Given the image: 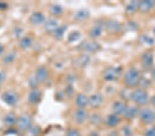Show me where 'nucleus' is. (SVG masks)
Here are the masks:
<instances>
[{"label":"nucleus","mask_w":155,"mask_h":136,"mask_svg":"<svg viewBox=\"0 0 155 136\" xmlns=\"http://www.w3.org/2000/svg\"><path fill=\"white\" fill-rule=\"evenodd\" d=\"M141 79L139 71L134 68H130L124 76V83L127 89L134 88L138 86Z\"/></svg>","instance_id":"nucleus-1"},{"label":"nucleus","mask_w":155,"mask_h":136,"mask_svg":"<svg viewBox=\"0 0 155 136\" xmlns=\"http://www.w3.org/2000/svg\"><path fill=\"white\" fill-rule=\"evenodd\" d=\"M130 100L137 105L143 106L148 103L149 96L147 92L144 89H135L131 91Z\"/></svg>","instance_id":"nucleus-2"},{"label":"nucleus","mask_w":155,"mask_h":136,"mask_svg":"<svg viewBox=\"0 0 155 136\" xmlns=\"http://www.w3.org/2000/svg\"><path fill=\"white\" fill-rule=\"evenodd\" d=\"M122 71H123V68L121 67H108L104 70L103 77L104 80L107 81H117L121 77Z\"/></svg>","instance_id":"nucleus-3"},{"label":"nucleus","mask_w":155,"mask_h":136,"mask_svg":"<svg viewBox=\"0 0 155 136\" xmlns=\"http://www.w3.org/2000/svg\"><path fill=\"white\" fill-rule=\"evenodd\" d=\"M139 117L144 125H152L155 122V111L148 108L143 109L139 111Z\"/></svg>","instance_id":"nucleus-4"},{"label":"nucleus","mask_w":155,"mask_h":136,"mask_svg":"<svg viewBox=\"0 0 155 136\" xmlns=\"http://www.w3.org/2000/svg\"><path fill=\"white\" fill-rule=\"evenodd\" d=\"M17 126L21 131H28L32 126V119L28 114H23L17 118Z\"/></svg>","instance_id":"nucleus-5"},{"label":"nucleus","mask_w":155,"mask_h":136,"mask_svg":"<svg viewBox=\"0 0 155 136\" xmlns=\"http://www.w3.org/2000/svg\"><path fill=\"white\" fill-rule=\"evenodd\" d=\"M2 100L8 106H15L18 103L19 96L14 91H6L2 93Z\"/></svg>","instance_id":"nucleus-6"},{"label":"nucleus","mask_w":155,"mask_h":136,"mask_svg":"<svg viewBox=\"0 0 155 136\" xmlns=\"http://www.w3.org/2000/svg\"><path fill=\"white\" fill-rule=\"evenodd\" d=\"M78 48L81 50L88 52H95L99 50L101 46L97 42L94 41L85 40L79 44Z\"/></svg>","instance_id":"nucleus-7"},{"label":"nucleus","mask_w":155,"mask_h":136,"mask_svg":"<svg viewBox=\"0 0 155 136\" xmlns=\"http://www.w3.org/2000/svg\"><path fill=\"white\" fill-rule=\"evenodd\" d=\"M106 30L110 34H116L121 30L122 26L121 24L114 19H109L105 23Z\"/></svg>","instance_id":"nucleus-8"},{"label":"nucleus","mask_w":155,"mask_h":136,"mask_svg":"<svg viewBox=\"0 0 155 136\" xmlns=\"http://www.w3.org/2000/svg\"><path fill=\"white\" fill-rule=\"evenodd\" d=\"M154 56L151 52H146L141 56V63L146 70H150L153 65Z\"/></svg>","instance_id":"nucleus-9"},{"label":"nucleus","mask_w":155,"mask_h":136,"mask_svg":"<svg viewBox=\"0 0 155 136\" xmlns=\"http://www.w3.org/2000/svg\"><path fill=\"white\" fill-rule=\"evenodd\" d=\"M88 115H87V111L84 109L79 108L78 109L75 111L74 113V121L79 125H82L88 119Z\"/></svg>","instance_id":"nucleus-10"},{"label":"nucleus","mask_w":155,"mask_h":136,"mask_svg":"<svg viewBox=\"0 0 155 136\" xmlns=\"http://www.w3.org/2000/svg\"><path fill=\"white\" fill-rule=\"evenodd\" d=\"M104 102V97L101 93H97L95 94L92 95L89 98V103L88 105L91 106L92 108L97 109L99 108L100 106L102 105Z\"/></svg>","instance_id":"nucleus-11"},{"label":"nucleus","mask_w":155,"mask_h":136,"mask_svg":"<svg viewBox=\"0 0 155 136\" xmlns=\"http://www.w3.org/2000/svg\"><path fill=\"white\" fill-rule=\"evenodd\" d=\"M155 6L154 0H143L139 3V11L142 13H146L151 11Z\"/></svg>","instance_id":"nucleus-12"},{"label":"nucleus","mask_w":155,"mask_h":136,"mask_svg":"<svg viewBox=\"0 0 155 136\" xmlns=\"http://www.w3.org/2000/svg\"><path fill=\"white\" fill-rule=\"evenodd\" d=\"M139 108L137 107H127L123 114L124 119L127 121L134 120L137 116L139 115Z\"/></svg>","instance_id":"nucleus-13"},{"label":"nucleus","mask_w":155,"mask_h":136,"mask_svg":"<svg viewBox=\"0 0 155 136\" xmlns=\"http://www.w3.org/2000/svg\"><path fill=\"white\" fill-rule=\"evenodd\" d=\"M48 71L45 67H39L35 72V78L38 83H43L48 78Z\"/></svg>","instance_id":"nucleus-14"},{"label":"nucleus","mask_w":155,"mask_h":136,"mask_svg":"<svg viewBox=\"0 0 155 136\" xmlns=\"http://www.w3.org/2000/svg\"><path fill=\"white\" fill-rule=\"evenodd\" d=\"M58 27V21L54 19H49L45 21L44 24L45 31L48 33H53Z\"/></svg>","instance_id":"nucleus-15"},{"label":"nucleus","mask_w":155,"mask_h":136,"mask_svg":"<svg viewBox=\"0 0 155 136\" xmlns=\"http://www.w3.org/2000/svg\"><path fill=\"white\" fill-rule=\"evenodd\" d=\"M120 121H121V119H120L119 116L112 113V114H110L107 116L105 122L108 127L114 128L118 126Z\"/></svg>","instance_id":"nucleus-16"},{"label":"nucleus","mask_w":155,"mask_h":136,"mask_svg":"<svg viewBox=\"0 0 155 136\" xmlns=\"http://www.w3.org/2000/svg\"><path fill=\"white\" fill-rule=\"evenodd\" d=\"M127 107V106L122 101H116L112 105V111L114 114L117 115H123Z\"/></svg>","instance_id":"nucleus-17"},{"label":"nucleus","mask_w":155,"mask_h":136,"mask_svg":"<svg viewBox=\"0 0 155 136\" xmlns=\"http://www.w3.org/2000/svg\"><path fill=\"white\" fill-rule=\"evenodd\" d=\"M30 21L33 25L41 24L45 22V16L43 13L40 12H35L32 14V15L30 17Z\"/></svg>","instance_id":"nucleus-18"},{"label":"nucleus","mask_w":155,"mask_h":136,"mask_svg":"<svg viewBox=\"0 0 155 136\" xmlns=\"http://www.w3.org/2000/svg\"><path fill=\"white\" fill-rule=\"evenodd\" d=\"M17 118L16 117L15 114L13 113H8L6 115L4 116L3 119H2V122L3 124L6 126V127H12L17 124Z\"/></svg>","instance_id":"nucleus-19"},{"label":"nucleus","mask_w":155,"mask_h":136,"mask_svg":"<svg viewBox=\"0 0 155 136\" xmlns=\"http://www.w3.org/2000/svg\"><path fill=\"white\" fill-rule=\"evenodd\" d=\"M90 17V12L87 9H80L74 14V18L77 21H84L88 19Z\"/></svg>","instance_id":"nucleus-20"},{"label":"nucleus","mask_w":155,"mask_h":136,"mask_svg":"<svg viewBox=\"0 0 155 136\" xmlns=\"http://www.w3.org/2000/svg\"><path fill=\"white\" fill-rule=\"evenodd\" d=\"M89 98L87 96L83 94V93H79V95L77 96L75 103L77 107L81 109H84L86 106L88 105Z\"/></svg>","instance_id":"nucleus-21"},{"label":"nucleus","mask_w":155,"mask_h":136,"mask_svg":"<svg viewBox=\"0 0 155 136\" xmlns=\"http://www.w3.org/2000/svg\"><path fill=\"white\" fill-rule=\"evenodd\" d=\"M103 31V26L101 24H97L94 27H92L91 30H90V36L92 39L98 38L99 36H101Z\"/></svg>","instance_id":"nucleus-22"},{"label":"nucleus","mask_w":155,"mask_h":136,"mask_svg":"<svg viewBox=\"0 0 155 136\" xmlns=\"http://www.w3.org/2000/svg\"><path fill=\"white\" fill-rule=\"evenodd\" d=\"M41 98V93L39 90L34 89L32 90L28 96V101L31 104H37L39 102Z\"/></svg>","instance_id":"nucleus-23"},{"label":"nucleus","mask_w":155,"mask_h":136,"mask_svg":"<svg viewBox=\"0 0 155 136\" xmlns=\"http://www.w3.org/2000/svg\"><path fill=\"white\" fill-rule=\"evenodd\" d=\"M88 120L89 122L93 126H99L103 122V119H102L101 115L97 113H94L90 115Z\"/></svg>","instance_id":"nucleus-24"},{"label":"nucleus","mask_w":155,"mask_h":136,"mask_svg":"<svg viewBox=\"0 0 155 136\" xmlns=\"http://www.w3.org/2000/svg\"><path fill=\"white\" fill-rule=\"evenodd\" d=\"M139 1H132L127 5L125 8V11L127 14H132L135 12L139 8Z\"/></svg>","instance_id":"nucleus-25"},{"label":"nucleus","mask_w":155,"mask_h":136,"mask_svg":"<svg viewBox=\"0 0 155 136\" xmlns=\"http://www.w3.org/2000/svg\"><path fill=\"white\" fill-rule=\"evenodd\" d=\"M32 39L31 37L24 36L19 41V46L21 49H27L32 46Z\"/></svg>","instance_id":"nucleus-26"},{"label":"nucleus","mask_w":155,"mask_h":136,"mask_svg":"<svg viewBox=\"0 0 155 136\" xmlns=\"http://www.w3.org/2000/svg\"><path fill=\"white\" fill-rule=\"evenodd\" d=\"M16 52L14 51L9 52L8 54L4 56L3 58V63L5 65H9V64L12 63L16 59Z\"/></svg>","instance_id":"nucleus-27"},{"label":"nucleus","mask_w":155,"mask_h":136,"mask_svg":"<svg viewBox=\"0 0 155 136\" xmlns=\"http://www.w3.org/2000/svg\"><path fill=\"white\" fill-rule=\"evenodd\" d=\"M66 28H67V26L66 25H63V26H59L58 28H57L53 33V36L55 39H61L62 37L64 36V33L65 32L66 30Z\"/></svg>","instance_id":"nucleus-28"},{"label":"nucleus","mask_w":155,"mask_h":136,"mask_svg":"<svg viewBox=\"0 0 155 136\" xmlns=\"http://www.w3.org/2000/svg\"><path fill=\"white\" fill-rule=\"evenodd\" d=\"M50 12L52 15L59 16L63 13V8L59 4H53L50 8Z\"/></svg>","instance_id":"nucleus-29"},{"label":"nucleus","mask_w":155,"mask_h":136,"mask_svg":"<svg viewBox=\"0 0 155 136\" xmlns=\"http://www.w3.org/2000/svg\"><path fill=\"white\" fill-rule=\"evenodd\" d=\"M81 38V34L78 31H73L69 34L68 36V41L71 43H74Z\"/></svg>","instance_id":"nucleus-30"},{"label":"nucleus","mask_w":155,"mask_h":136,"mask_svg":"<svg viewBox=\"0 0 155 136\" xmlns=\"http://www.w3.org/2000/svg\"><path fill=\"white\" fill-rule=\"evenodd\" d=\"M90 62V57H88L87 55H81L79 56L78 60H77V63L80 67H85Z\"/></svg>","instance_id":"nucleus-31"},{"label":"nucleus","mask_w":155,"mask_h":136,"mask_svg":"<svg viewBox=\"0 0 155 136\" xmlns=\"http://www.w3.org/2000/svg\"><path fill=\"white\" fill-rule=\"evenodd\" d=\"M121 133L123 136H133L134 132L129 125H124L121 128Z\"/></svg>","instance_id":"nucleus-32"},{"label":"nucleus","mask_w":155,"mask_h":136,"mask_svg":"<svg viewBox=\"0 0 155 136\" xmlns=\"http://www.w3.org/2000/svg\"><path fill=\"white\" fill-rule=\"evenodd\" d=\"M141 40L142 41L143 43H146L148 46L153 45L154 43V40L150 36H148L147 35H143L141 37Z\"/></svg>","instance_id":"nucleus-33"},{"label":"nucleus","mask_w":155,"mask_h":136,"mask_svg":"<svg viewBox=\"0 0 155 136\" xmlns=\"http://www.w3.org/2000/svg\"><path fill=\"white\" fill-rule=\"evenodd\" d=\"M28 131L31 132L32 135L39 136V134L41 133V128L37 126H32Z\"/></svg>","instance_id":"nucleus-34"},{"label":"nucleus","mask_w":155,"mask_h":136,"mask_svg":"<svg viewBox=\"0 0 155 136\" xmlns=\"http://www.w3.org/2000/svg\"><path fill=\"white\" fill-rule=\"evenodd\" d=\"M66 136H80V133L76 128H68L66 131Z\"/></svg>","instance_id":"nucleus-35"},{"label":"nucleus","mask_w":155,"mask_h":136,"mask_svg":"<svg viewBox=\"0 0 155 136\" xmlns=\"http://www.w3.org/2000/svg\"><path fill=\"white\" fill-rule=\"evenodd\" d=\"M143 136H155V125L147 129L144 132Z\"/></svg>","instance_id":"nucleus-36"},{"label":"nucleus","mask_w":155,"mask_h":136,"mask_svg":"<svg viewBox=\"0 0 155 136\" xmlns=\"http://www.w3.org/2000/svg\"><path fill=\"white\" fill-rule=\"evenodd\" d=\"M66 94L68 96H72L74 93V89L73 87H72L71 85H68L66 87Z\"/></svg>","instance_id":"nucleus-37"},{"label":"nucleus","mask_w":155,"mask_h":136,"mask_svg":"<svg viewBox=\"0 0 155 136\" xmlns=\"http://www.w3.org/2000/svg\"><path fill=\"white\" fill-rule=\"evenodd\" d=\"M37 83H38V82H37V81L35 78L30 79L29 84H30V85H31V87H32L33 88V90H34V89H35L36 86L37 85Z\"/></svg>","instance_id":"nucleus-38"},{"label":"nucleus","mask_w":155,"mask_h":136,"mask_svg":"<svg viewBox=\"0 0 155 136\" xmlns=\"http://www.w3.org/2000/svg\"><path fill=\"white\" fill-rule=\"evenodd\" d=\"M22 33H23V30L20 28H16L14 30V34H15L17 36H21Z\"/></svg>","instance_id":"nucleus-39"},{"label":"nucleus","mask_w":155,"mask_h":136,"mask_svg":"<svg viewBox=\"0 0 155 136\" xmlns=\"http://www.w3.org/2000/svg\"><path fill=\"white\" fill-rule=\"evenodd\" d=\"M127 28L128 30H134V29H137V25L134 22H131V23L127 24Z\"/></svg>","instance_id":"nucleus-40"},{"label":"nucleus","mask_w":155,"mask_h":136,"mask_svg":"<svg viewBox=\"0 0 155 136\" xmlns=\"http://www.w3.org/2000/svg\"><path fill=\"white\" fill-rule=\"evenodd\" d=\"M5 79H6V75H5V74L3 71H0V86L3 84Z\"/></svg>","instance_id":"nucleus-41"},{"label":"nucleus","mask_w":155,"mask_h":136,"mask_svg":"<svg viewBox=\"0 0 155 136\" xmlns=\"http://www.w3.org/2000/svg\"><path fill=\"white\" fill-rule=\"evenodd\" d=\"M74 80H75V78L73 75H69L68 76V78H67V81L68 82L69 85H71L72 83H74Z\"/></svg>","instance_id":"nucleus-42"},{"label":"nucleus","mask_w":155,"mask_h":136,"mask_svg":"<svg viewBox=\"0 0 155 136\" xmlns=\"http://www.w3.org/2000/svg\"><path fill=\"white\" fill-rule=\"evenodd\" d=\"M107 136H120V133L117 130H113L108 133Z\"/></svg>","instance_id":"nucleus-43"},{"label":"nucleus","mask_w":155,"mask_h":136,"mask_svg":"<svg viewBox=\"0 0 155 136\" xmlns=\"http://www.w3.org/2000/svg\"><path fill=\"white\" fill-rule=\"evenodd\" d=\"M7 8V4L4 2H0V9H5Z\"/></svg>","instance_id":"nucleus-44"},{"label":"nucleus","mask_w":155,"mask_h":136,"mask_svg":"<svg viewBox=\"0 0 155 136\" xmlns=\"http://www.w3.org/2000/svg\"><path fill=\"white\" fill-rule=\"evenodd\" d=\"M152 81L155 85V69L153 71H152Z\"/></svg>","instance_id":"nucleus-45"},{"label":"nucleus","mask_w":155,"mask_h":136,"mask_svg":"<svg viewBox=\"0 0 155 136\" xmlns=\"http://www.w3.org/2000/svg\"><path fill=\"white\" fill-rule=\"evenodd\" d=\"M88 136H99V133L97 131H92L90 133V134Z\"/></svg>","instance_id":"nucleus-46"},{"label":"nucleus","mask_w":155,"mask_h":136,"mask_svg":"<svg viewBox=\"0 0 155 136\" xmlns=\"http://www.w3.org/2000/svg\"><path fill=\"white\" fill-rule=\"evenodd\" d=\"M4 52V47L2 45V44H0V56L2 55Z\"/></svg>","instance_id":"nucleus-47"},{"label":"nucleus","mask_w":155,"mask_h":136,"mask_svg":"<svg viewBox=\"0 0 155 136\" xmlns=\"http://www.w3.org/2000/svg\"><path fill=\"white\" fill-rule=\"evenodd\" d=\"M150 101H151L152 105H153V107L155 108V95L152 96V98H151V100H150Z\"/></svg>","instance_id":"nucleus-48"},{"label":"nucleus","mask_w":155,"mask_h":136,"mask_svg":"<svg viewBox=\"0 0 155 136\" xmlns=\"http://www.w3.org/2000/svg\"><path fill=\"white\" fill-rule=\"evenodd\" d=\"M31 136H37V135H31Z\"/></svg>","instance_id":"nucleus-49"}]
</instances>
